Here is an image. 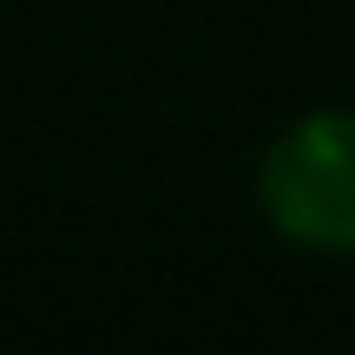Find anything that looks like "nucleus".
<instances>
[{
	"mask_svg": "<svg viewBox=\"0 0 355 355\" xmlns=\"http://www.w3.org/2000/svg\"><path fill=\"white\" fill-rule=\"evenodd\" d=\"M270 230L322 257H355V112H303L257 165Z\"/></svg>",
	"mask_w": 355,
	"mask_h": 355,
	"instance_id": "obj_1",
	"label": "nucleus"
}]
</instances>
